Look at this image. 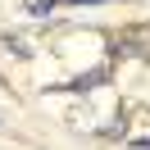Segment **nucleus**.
<instances>
[{"label": "nucleus", "instance_id": "nucleus-3", "mask_svg": "<svg viewBox=\"0 0 150 150\" xmlns=\"http://www.w3.org/2000/svg\"><path fill=\"white\" fill-rule=\"evenodd\" d=\"M68 5H86V0H68Z\"/></svg>", "mask_w": 150, "mask_h": 150}, {"label": "nucleus", "instance_id": "nucleus-2", "mask_svg": "<svg viewBox=\"0 0 150 150\" xmlns=\"http://www.w3.org/2000/svg\"><path fill=\"white\" fill-rule=\"evenodd\" d=\"M100 82H105V68H91L86 77H77V86H100Z\"/></svg>", "mask_w": 150, "mask_h": 150}, {"label": "nucleus", "instance_id": "nucleus-1", "mask_svg": "<svg viewBox=\"0 0 150 150\" xmlns=\"http://www.w3.org/2000/svg\"><path fill=\"white\" fill-rule=\"evenodd\" d=\"M50 5H55V0H23V9H28L32 18H46V14H50Z\"/></svg>", "mask_w": 150, "mask_h": 150}]
</instances>
